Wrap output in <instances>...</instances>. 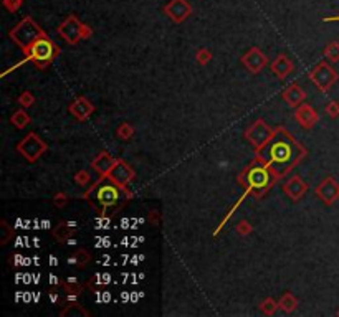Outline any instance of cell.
Returning a JSON list of instances; mask_svg holds the SVG:
<instances>
[{
    "label": "cell",
    "mask_w": 339,
    "mask_h": 317,
    "mask_svg": "<svg viewBox=\"0 0 339 317\" xmlns=\"http://www.w3.org/2000/svg\"><path fill=\"white\" fill-rule=\"evenodd\" d=\"M324 22H339V15H336V17H326Z\"/></svg>",
    "instance_id": "cell-38"
},
{
    "label": "cell",
    "mask_w": 339,
    "mask_h": 317,
    "mask_svg": "<svg viewBox=\"0 0 339 317\" xmlns=\"http://www.w3.org/2000/svg\"><path fill=\"white\" fill-rule=\"evenodd\" d=\"M68 111H70L71 116L76 117L78 121H86V119L95 112V106H93L85 96H81V98H76L75 101L68 106Z\"/></svg>",
    "instance_id": "cell-17"
},
{
    "label": "cell",
    "mask_w": 339,
    "mask_h": 317,
    "mask_svg": "<svg viewBox=\"0 0 339 317\" xmlns=\"http://www.w3.org/2000/svg\"><path fill=\"white\" fill-rule=\"evenodd\" d=\"M47 149H48V146L37 136L35 132H28L27 136L17 144L18 154H22V157L27 158L30 163L37 162L38 158L47 152Z\"/></svg>",
    "instance_id": "cell-7"
},
{
    "label": "cell",
    "mask_w": 339,
    "mask_h": 317,
    "mask_svg": "<svg viewBox=\"0 0 339 317\" xmlns=\"http://www.w3.org/2000/svg\"><path fill=\"white\" fill-rule=\"evenodd\" d=\"M162 10L174 23H182L192 15V5L187 0H169Z\"/></svg>",
    "instance_id": "cell-11"
},
{
    "label": "cell",
    "mask_w": 339,
    "mask_h": 317,
    "mask_svg": "<svg viewBox=\"0 0 339 317\" xmlns=\"http://www.w3.org/2000/svg\"><path fill=\"white\" fill-rule=\"evenodd\" d=\"M63 287H65L66 294H68V301H76V297L81 294L83 286L76 281V277H70L63 282Z\"/></svg>",
    "instance_id": "cell-22"
},
{
    "label": "cell",
    "mask_w": 339,
    "mask_h": 317,
    "mask_svg": "<svg viewBox=\"0 0 339 317\" xmlns=\"http://www.w3.org/2000/svg\"><path fill=\"white\" fill-rule=\"evenodd\" d=\"M270 69H272V73L278 79H284V78L288 76V74L293 73L294 64H293L291 59L286 56V54L282 53V54H278V56L272 61V64H270Z\"/></svg>",
    "instance_id": "cell-18"
},
{
    "label": "cell",
    "mask_w": 339,
    "mask_h": 317,
    "mask_svg": "<svg viewBox=\"0 0 339 317\" xmlns=\"http://www.w3.org/2000/svg\"><path fill=\"white\" fill-rule=\"evenodd\" d=\"M326 114H328L329 117H333V119L339 117V103L338 101L328 103L326 104Z\"/></svg>",
    "instance_id": "cell-34"
},
{
    "label": "cell",
    "mask_w": 339,
    "mask_h": 317,
    "mask_svg": "<svg viewBox=\"0 0 339 317\" xmlns=\"http://www.w3.org/2000/svg\"><path fill=\"white\" fill-rule=\"evenodd\" d=\"M242 64L252 74H258L268 64V58L258 47H253L242 56Z\"/></svg>",
    "instance_id": "cell-13"
},
{
    "label": "cell",
    "mask_w": 339,
    "mask_h": 317,
    "mask_svg": "<svg viewBox=\"0 0 339 317\" xmlns=\"http://www.w3.org/2000/svg\"><path fill=\"white\" fill-rule=\"evenodd\" d=\"M306 149L294 139L284 127L275 129V136L267 146L255 151L253 160L267 165L275 177L283 178L306 157Z\"/></svg>",
    "instance_id": "cell-1"
},
{
    "label": "cell",
    "mask_w": 339,
    "mask_h": 317,
    "mask_svg": "<svg viewBox=\"0 0 339 317\" xmlns=\"http://www.w3.org/2000/svg\"><path fill=\"white\" fill-rule=\"evenodd\" d=\"M114 163H116V158L113 157L110 152L101 151L95 158H93L91 168H93V170H95L101 178H106V177H108V173L111 172V168L114 167Z\"/></svg>",
    "instance_id": "cell-16"
},
{
    "label": "cell",
    "mask_w": 339,
    "mask_h": 317,
    "mask_svg": "<svg viewBox=\"0 0 339 317\" xmlns=\"http://www.w3.org/2000/svg\"><path fill=\"white\" fill-rule=\"evenodd\" d=\"M73 233H75V226H73L71 223H66V221H60L52 230V235H53V238H55L58 243L68 241L73 236Z\"/></svg>",
    "instance_id": "cell-20"
},
{
    "label": "cell",
    "mask_w": 339,
    "mask_h": 317,
    "mask_svg": "<svg viewBox=\"0 0 339 317\" xmlns=\"http://www.w3.org/2000/svg\"><path fill=\"white\" fill-rule=\"evenodd\" d=\"M91 35H93V28H90L88 25H85V27H83V40L90 38Z\"/></svg>",
    "instance_id": "cell-37"
},
{
    "label": "cell",
    "mask_w": 339,
    "mask_h": 317,
    "mask_svg": "<svg viewBox=\"0 0 339 317\" xmlns=\"http://www.w3.org/2000/svg\"><path fill=\"white\" fill-rule=\"evenodd\" d=\"M324 58L329 59L331 63H338L339 61V42H331L328 43L323 50Z\"/></svg>",
    "instance_id": "cell-24"
},
{
    "label": "cell",
    "mask_w": 339,
    "mask_h": 317,
    "mask_svg": "<svg viewBox=\"0 0 339 317\" xmlns=\"http://www.w3.org/2000/svg\"><path fill=\"white\" fill-rule=\"evenodd\" d=\"M66 203H68V195L66 193H63V192H58L55 197H53V205L58 207V208H63V207H66Z\"/></svg>",
    "instance_id": "cell-35"
},
{
    "label": "cell",
    "mask_w": 339,
    "mask_h": 317,
    "mask_svg": "<svg viewBox=\"0 0 339 317\" xmlns=\"http://www.w3.org/2000/svg\"><path fill=\"white\" fill-rule=\"evenodd\" d=\"M316 197L321 200L326 207H331L339 198V183L334 177H326L319 185L314 188Z\"/></svg>",
    "instance_id": "cell-12"
},
{
    "label": "cell",
    "mask_w": 339,
    "mask_h": 317,
    "mask_svg": "<svg viewBox=\"0 0 339 317\" xmlns=\"http://www.w3.org/2000/svg\"><path fill=\"white\" fill-rule=\"evenodd\" d=\"M282 96L284 101H286V104H289L291 107H298L299 104L304 103V99H306V93H304L296 83H293L291 86H288L282 93Z\"/></svg>",
    "instance_id": "cell-19"
},
{
    "label": "cell",
    "mask_w": 339,
    "mask_h": 317,
    "mask_svg": "<svg viewBox=\"0 0 339 317\" xmlns=\"http://www.w3.org/2000/svg\"><path fill=\"white\" fill-rule=\"evenodd\" d=\"M195 59H197L199 64H202V66H205L207 63L212 61V52L207 48H200L197 53H195Z\"/></svg>",
    "instance_id": "cell-30"
},
{
    "label": "cell",
    "mask_w": 339,
    "mask_h": 317,
    "mask_svg": "<svg viewBox=\"0 0 339 317\" xmlns=\"http://www.w3.org/2000/svg\"><path fill=\"white\" fill-rule=\"evenodd\" d=\"M75 182L78 183L80 187H86L88 183L91 182V175L88 173L86 170H80L75 173Z\"/></svg>",
    "instance_id": "cell-32"
},
{
    "label": "cell",
    "mask_w": 339,
    "mask_h": 317,
    "mask_svg": "<svg viewBox=\"0 0 339 317\" xmlns=\"http://www.w3.org/2000/svg\"><path fill=\"white\" fill-rule=\"evenodd\" d=\"M278 307H280L278 302L275 301L273 297H267V299L262 301V304H260V311H262L265 316H273Z\"/></svg>",
    "instance_id": "cell-28"
},
{
    "label": "cell",
    "mask_w": 339,
    "mask_h": 317,
    "mask_svg": "<svg viewBox=\"0 0 339 317\" xmlns=\"http://www.w3.org/2000/svg\"><path fill=\"white\" fill-rule=\"evenodd\" d=\"M90 260H91V256H90V253H88L86 250H78L75 255L68 260V263H71V264H78L80 267H83V266H86L88 263H90Z\"/></svg>",
    "instance_id": "cell-26"
},
{
    "label": "cell",
    "mask_w": 339,
    "mask_h": 317,
    "mask_svg": "<svg viewBox=\"0 0 339 317\" xmlns=\"http://www.w3.org/2000/svg\"><path fill=\"white\" fill-rule=\"evenodd\" d=\"M43 35H47V33L43 32L40 28V25H38L32 17L22 18L20 22L8 32V37H10L13 40V43H15L18 48H22L23 52H25L35 40L43 37Z\"/></svg>",
    "instance_id": "cell-5"
},
{
    "label": "cell",
    "mask_w": 339,
    "mask_h": 317,
    "mask_svg": "<svg viewBox=\"0 0 339 317\" xmlns=\"http://www.w3.org/2000/svg\"><path fill=\"white\" fill-rule=\"evenodd\" d=\"M134 177H136L134 168H132L129 163H126L124 160L117 158L114 167L111 168V172L108 173L106 178H110L113 183H116L117 187H121V188H124V190H126V187L129 185L132 180H134Z\"/></svg>",
    "instance_id": "cell-10"
},
{
    "label": "cell",
    "mask_w": 339,
    "mask_h": 317,
    "mask_svg": "<svg viewBox=\"0 0 339 317\" xmlns=\"http://www.w3.org/2000/svg\"><path fill=\"white\" fill-rule=\"evenodd\" d=\"M122 192H126L124 188L117 187L111 180L103 182V178L100 177V180L95 183V187H91L85 193V198H91V202L95 200L100 213L106 216V215H113L117 208H121V205L124 203V198L131 197V195L122 197Z\"/></svg>",
    "instance_id": "cell-3"
},
{
    "label": "cell",
    "mask_w": 339,
    "mask_h": 317,
    "mask_svg": "<svg viewBox=\"0 0 339 317\" xmlns=\"http://www.w3.org/2000/svg\"><path fill=\"white\" fill-rule=\"evenodd\" d=\"M3 5H5L7 10H10V12H17L18 8L22 7L23 0H2Z\"/></svg>",
    "instance_id": "cell-36"
},
{
    "label": "cell",
    "mask_w": 339,
    "mask_h": 317,
    "mask_svg": "<svg viewBox=\"0 0 339 317\" xmlns=\"http://www.w3.org/2000/svg\"><path fill=\"white\" fill-rule=\"evenodd\" d=\"M273 136H275V129L270 127L263 119H257V121L245 131V139L252 144V147L255 151H258V149H262L263 146H267Z\"/></svg>",
    "instance_id": "cell-8"
},
{
    "label": "cell",
    "mask_w": 339,
    "mask_h": 317,
    "mask_svg": "<svg viewBox=\"0 0 339 317\" xmlns=\"http://www.w3.org/2000/svg\"><path fill=\"white\" fill-rule=\"evenodd\" d=\"M253 231V226H252V223H250L248 220H242L237 225V233L238 235H242V236H248L250 233Z\"/></svg>",
    "instance_id": "cell-33"
},
{
    "label": "cell",
    "mask_w": 339,
    "mask_h": 317,
    "mask_svg": "<svg viewBox=\"0 0 339 317\" xmlns=\"http://www.w3.org/2000/svg\"><path fill=\"white\" fill-rule=\"evenodd\" d=\"M0 240H2V245H7L8 241L12 240V236H13V228L12 226H8V223L3 220L2 223H0Z\"/></svg>",
    "instance_id": "cell-29"
},
{
    "label": "cell",
    "mask_w": 339,
    "mask_h": 317,
    "mask_svg": "<svg viewBox=\"0 0 339 317\" xmlns=\"http://www.w3.org/2000/svg\"><path fill=\"white\" fill-rule=\"evenodd\" d=\"M60 316H66V317H71V316H88V311L83 309V307L78 304L76 301H70V304H68L65 309L60 312Z\"/></svg>",
    "instance_id": "cell-25"
},
{
    "label": "cell",
    "mask_w": 339,
    "mask_h": 317,
    "mask_svg": "<svg viewBox=\"0 0 339 317\" xmlns=\"http://www.w3.org/2000/svg\"><path fill=\"white\" fill-rule=\"evenodd\" d=\"M278 306H280V309L284 311L286 314H291V312L298 309V299L291 294V292H284V294L280 297Z\"/></svg>",
    "instance_id": "cell-21"
},
{
    "label": "cell",
    "mask_w": 339,
    "mask_h": 317,
    "mask_svg": "<svg viewBox=\"0 0 339 317\" xmlns=\"http://www.w3.org/2000/svg\"><path fill=\"white\" fill-rule=\"evenodd\" d=\"M283 192L291 202H299L304 195H306L308 183L304 182L299 175H291L286 182H284Z\"/></svg>",
    "instance_id": "cell-14"
},
{
    "label": "cell",
    "mask_w": 339,
    "mask_h": 317,
    "mask_svg": "<svg viewBox=\"0 0 339 317\" xmlns=\"http://www.w3.org/2000/svg\"><path fill=\"white\" fill-rule=\"evenodd\" d=\"M60 53V48L48 38V35H43L38 40H35L30 47L25 50L27 59L32 63H35L37 68H47L53 59L56 58V54Z\"/></svg>",
    "instance_id": "cell-4"
},
{
    "label": "cell",
    "mask_w": 339,
    "mask_h": 317,
    "mask_svg": "<svg viewBox=\"0 0 339 317\" xmlns=\"http://www.w3.org/2000/svg\"><path fill=\"white\" fill-rule=\"evenodd\" d=\"M294 119H296L298 124L303 129H311V127H314V124L319 121V116H318V112L314 111V107L311 104L301 103L296 109H294Z\"/></svg>",
    "instance_id": "cell-15"
},
{
    "label": "cell",
    "mask_w": 339,
    "mask_h": 317,
    "mask_svg": "<svg viewBox=\"0 0 339 317\" xmlns=\"http://www.w3.org/2000/svg\"><path fill=\"white\" fill-rule=\"evenodd\" d=\"M338 316H339V311H338Z\"/></svg>",
    "instance_id": "cell-39"
},
{
    "label": "cell",
    "mask_w": 339,
    "mask_h": 317,
    "mask_svg": "<svg viewBox=\"0 0 339 317\" xmlns=\"http://www.w3.org/2000/svg\"><path fill=\"white\" fill-rule=\"evenodd\" d=\"M83 27H85V23L80 22V20L76 18V15H70V17H66L65 22L58 27V35H60L63 40H66L70 45H76L78 42L83 40Z\"/></svg>",
    "instance_id": "cell-9"
},
{
    "label": "cell",
    "mask_w": 339,
    "mask_h": 317,
    "mask_svg": "<svg viewBox=\"0 0 339 317\" xmlns=\"http://www.w3.org/2000/svg\"><path fill=\"white\" fill-rule=\"evenodd\" d=\"M10 122H12L17 129H25L32 121H30V116L27 114L25 109H17V111L12 114Z\"/></svg>",
    "instance_id": "cell-23"
},
{
    "label": "cell",
    "mask_w": 339,
    "mask_h": 317,
    "mask_svg": "<svg viewBox=\"0 0 339 317\" xmlns=\"http://www.w3.org/2000/svg\"><path fill=\"white\" fill-rule=\"evenodd\" d=\"M18 104H20L22 107H32L33 104H35V96H33L30 91L22 93L20 96H18Z\"/></svg>",
    "instance_id": "cell-31"
},
{
    "label": "cell",
    "mask_w": 339,
    "mask_h": 317,
    "mask_svg": "<svg viewBox=\"0 0 339 317\" xmlns=\"http://www.w3.org/2000/svg\"><path fill=\"white\" fill-rule=\"evenodd\" d=\"M308 78L319 91L326 93L336 84V81L339 79V74L328 61H319L318 64H314V68L308 73Z\"/></svg>",
    "instance_id": "cell-6"
},
{
    "label": "cell",
    "mask_w": 339,
    "mask_h": 317,
    "mask_svg": "<svg viewBox=\"0 0 339 317\" xmlns=\"http://www.w3.org/2000/svg\"><path fill=\"white\" fill-rule=\"evenodd\" d=\"M237 180L245 190L243 197L252 195L255 198H262L270 192V188L275 185V182H278V178L275 177V173L267 165L253 160L252 165L245 167L242 173H238Z\"/></svg>",
    "instance_id": "cell-2"
},
{
    "label": "cell",
    "mask_w": 339,
    "mask_h": 317,
    "mask_svg": "<svg viewBox=\"0 0 339 317\" xmlns=\"http://www.w3.org/2000/svg\"><path fill=\"white\" fill-rule=\"evenodd\" d=\"M116 136H117V139H121V141H129V139L134 136V127H132L129 122H122L116 129Z\"/></svg>",
    "instance_id": "cell-27"
}]
</instances>
